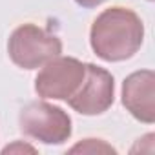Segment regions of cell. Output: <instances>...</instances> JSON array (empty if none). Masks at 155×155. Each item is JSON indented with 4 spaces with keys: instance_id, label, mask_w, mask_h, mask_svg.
<instances>
[{
    "instance_id": "cell-4",
    "label": "cell",
    "mask_w": 155,
    "mask_h": 155,
    "mask_svg": "<svg viewBox=\"0 0 155 155\" xmlns=\"http://www.w3.org/2000/svg\"><path fill=\"white\" fill-rule=\"evenodd\" d=\"M86 64L73 57H55L44 64L35 79V91L42 99L68 101L81 88Z\"/></svg>"
},
{
    "instance_id": "cell-3",
    "label": "cell",
    "mask_w": 155,
    "mask_h": 155,
    "mask_svg": "<svg viewBox=\"0 0 155 155\" xmlns=\"http://www.w3.org/2000/svg\"><path fill=\"white\" fill-rule=\"evenodd\" d=\"M20 130L44 144H62L71 133V117L58 106L46 101H35L22 108L20 111Z\"/></svg>"
},
{
    "instance_id": "cell-9",
    "label": "cell",
    "mask_w": 155,
    "mask_h": 155,
    "mask_svg": "<svg viewBox=\"0 0 155 155\" xmlns=\"http://www.w3.org/2000/svg\"><path fill=\"white\" fill-rule=\"evenodd\" d=\"M15 150H24V151H31V153H35V148H31V146H28V144H15V146H8V148H4L2 150V153H9V151H15Z\"/></svg>"
},
{
    "instance_id": "cell-2",
    "label": "cell",
    "mask_w": 155,
    "mask_h": 155,
    "mask_svg": "<svg viewBox=\"0 0 155 155\" xmlns=\"http://www.w3.org/2000/svg\"><path fill=\"white\" fill-rule=\"evenodd\" d=\"M8 53L18 68L37 69L62 53V42L57 35L35 24H22L11 33Z\"/></svg>"
},
{
    "instance_id": "cell-1",
    "label": "cell",
    "mask_w": 155,
    "mask_h": 155,
    "mask_svg": "<svg viewBox=\"0 0 155 155\" xmlns=\"http://www.w3.org/2000/svg\"><path fill=\"white\" fill-rule=\"evenodd\" d=\"M144 24L128 8H108L91 24L90 44L93 53L106 62L131 58L142 46Z\"/></svg>"
},
{
    "instance_id": "cell-5",
    "label": "cell",
    "mask_w": 155,
    "mask_h": 155,
    "mask_svg": "<svg viewBox=\"0 0 155 155\" xmlns=\"http://www.w3.org/2000/svg\"><path fill=\"white\" fill-rule=\"evenodd\" d=\"M115 99L113 75L101 66L86 64V77L68 104L81 115H101L108 111Z\"/></svg>"
},
{
    "instance_id": "cell-7",
    "label": "cell",
    "mask_w": 155,
    "mask_h": 155,
    "mask_svg": "<svg viewBox=\"0 0 155 155\" xmlns=\"http://www.w3.org/2000/svg\"><path fill=\"white\" fill-rule=\"evenodd\" d=\"M69 151L71 153H77V151H82V153H101V151L115 153V150L101 139H86L84 142H79L77 146H73Z\"/></svg>"
},
{
    "instance_id": "cell-8",
    "label": "cell",
    "mask_w": 155,
    "mask_h": 155,
    "mask_svg": "<svg viewBox=\"0 0 155 155\" xmlns=\"http://www.w3.org/2000/svg\"><path fill=\"white\" fill-rule=\"evenodd\" d=\"M79 6H82V8H86V9H91V8H97V6H101L102 2H106V0H75Z\"/></svg>"
},
{
    "instance_id": "cell-6",
    "label": "cell",
    "mask_w": 155,
    "mask_h": 155,
    "mask_svg": "<svg viewBox=\"0 0 155 155\" xmlns=\"http://www.w3.org/2000/svg\"><path fill=\"white\" fill-rule=\"evenodd\" d=\"M122 106L140 122H155V73L140 69L122 82Z\"/></svg>"
}]
</instances>
